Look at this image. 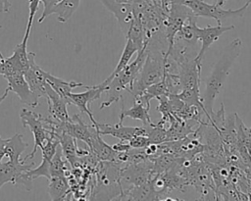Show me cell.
<instances>
[{
	"mask_svg": "<svg viewBox=\"0 0 251 201\" xmlns=\"http://www.w3.org/2000/svg\"><path fill=\"white\" fill-rule=\"evenodd\" d=\"M241 47L242 41L240 38H235L229 42L223 50L221 57L214 65L210 75L205 80V89L202 96V102L211 120L215 115L213 111L214 102L221 92L233 63L240 55Z\"/></svg>",
	"mask_w": 251,
	"mask_h": 201,
	"instance_id": "cell-1",
	"label": "cell"
},
{
	"mask_svg": "<svg viewBox=\"0 0 251 201\" xmlns=\"http://www.w3.org/2000/svg\"><path fill=\"white\" fill-rule=\"evenodd\" d=\"M147 55L142 70L134 81L130 93L134 96L143 92L148 86L163 79L165 75L166 52L150 48L147 44Z\"/></svg>",
	"mask_w": 251,
	"mask_h": 201,
	"instance_id": "cell-2",
	"label": "cell"
},
{
	"mask_svg": "<svg viewBox=\"0 0 251 201\" xmlns=\"http://www.w3.org/2000/svg\"><path fill=\"white\" fill-rule=\"evenodd\" d=\"M169 1L174 3H179L188 7L196 17L214 19L217 21L218 25H222L223 22L230 18L242 17L246 9L250 5L249 2H246L242 7L238 9L226 10V9H224L222 6H219L214 3L210 4L208 2H205L204 0H169Z\"/></svg>",
	"mask_w": 251,
	"mask_h": 201,
	"instance_id": "cell-3",
	"label": "cell"
},
{
	"mask_svg": "<svg viewBox=\"0 0 251 201\" xmlns=\"http://www.w3.org/2000/svg\"><path fill=\"white\" fill-rule=\"evenodd\" d=\"M20 118L22 121V126L24 127L28 126L33 135V149L32 151L23 159L25 162L28 159H33L38 148L40 149L49 136V130L47 129L45 124V118L40 114H37L29 109L23 108L20 112Z\"/></svg>",
	"mask_w": 251,
	"mask_h": 201,
	"instance_id": "cell-4",
	"label": "cell"
},
{
	"mask_svg": "<svg viewBox=\"0 0 251 201\" xmlns=\"http://www.w3.org/2000/svg\"><path fill=\"white\" fill-rule=\"evenodd\" d=\"M29 35H24L21 43L13 50V53L8 58L0 59V75L3 76L14 73H25L29 66L27 40Z\"/></svg>",
	"mask_w": 251,
	"mask_h": 201,
	"instance_id": "cell-5",
	"label": "cell"
},
{
	"mask_svg": "<svg viewBox=\"0 0 251 201\" xmlns=\"http://www.w3.org/2000/svg\"><path fill=\"white\" fill-rule=\"evenodd\" d=\"M105 86L101 83L97 85H92L87 88V90L83 92H78V93H74L70 92L68 95V101L70 104L75 105L78 108L80 113H85L92 124L96 123V120L94 119L92 112L90 111V104L100 98L102 93L104 92Z\"/></svg>",
	"mask_w": 251,
	"mask_h": 201,
	"instance_id": "cell-6",
	"label": "cell"
},
{
	"mask_svg": "<svg viewBox=\"0 0 251 201\" xmlns=\"http://www.w3.org/2000/svg\"><path fill=\"white\" fill-rule=\"evenodd\" d=\"M233 28H234V25L224 26L222 25H218L215 26L208 25L205 27H199L196 25L195 32H196L197 39L201 41V47L195 56V61L201 65L203 57H204L206 51L210 48V46L214 42H216L221 37V35L223 33L228 31V30H231Z\"/></svg>",
	"mask_w": 251,
	"mask_h": 201,
	"instance_id": "cell-7",
	"label": "cell"
},
{
	"mask_svg": "<svg viewBox=\"0 0 251 201\" xmlns=\"http://www.w3.org/2000/svg\"><path fill=\"white\" fill-rule=\"evenodd\" d=\"M100 135H111L120 140L129 141L134 135H147L146 126H125L122 122L117 124H103L96 122L92 124Z\"/></svg>",
	"mask_w": 251,
	"mask_h": 201,
	"instance_id": "cell-8",
	"label": "cell"
},
{
	"mask_svg": "<svg viewBox=\"0 0 251 201\" xmlns=\"http://www.w3.org/2000/svg\"><path fill=\"white\" fill-rule=\"evenodd\" d=\"M103 6L108 9L117 19L121 30L125 37L130 28L131 23L133 21V9L130 2H122L118 0H98Z\"/></svg>",
	"mask_w": 251,
	"mask_h": 201,
	"instance_id": "cell-9",
	"label": "cell"
},
{
	"mask_svg": "<svg viewBox=\"0 0 251 201\" xmlns=\"http://www.w3.org/2000/svg\"><path fill=\"white\" fill-rule=\"evenodd\" d=\"M4 77L8 81L10 91L18 95L22 103L30 106L31 108H35L38 105V98L30 90L24 73H14L12 75H5Z\"/></svg>",
	"mask_w": 251,
	"mask_h": 201,
	"instance_id": "cell-10",
	"label": "cell"
},
{
	"mask_svg": "<svg viewBox=\"0 0 251 201\" xmlns=\"http://www.w3.org/2000/svg\"><path fill=\"white\" fill-rule=\"evenodd\" d=\"M62 131H65L75 137L76 140L83 141L89 147L92 137L97 132L96 127L92 125H86L78 114L74 115L69 121L61 123Z\"/></svg>",
	"mask_w": 251,
	"mask_h": 201,
	"instance_id": "cell-11",
	"label": "cell"
},
{
	"mask_svg": "<svg viewBox=\"0 0 251 201\" xmlns=\"http://www.w3.org/2000/svg\"><path fill=\"white\" fill-rule=\"evenodd\" d=\"M28 61L29 66L24 73L25 78L27 81L30 90L37 97H45V85L46 78L44 75V72L36 63H35V53L28 51Z\"/></svg>",
	"mask_w": 251,
	"mask_h": 201,
	"instance_id": "cell-12",
	"label": "cell"
},
{
	"mask_svg": "<svg viewBox=\"0 0 251 201\" xmlns=\"http://www.w3.org/2000/svg\"><path fill=\"white\" fill-rule=\"evenodd\" d=\"M45 97L48 104V113L51 115L53 119L58 122L64 123L70 120V116L68 114L67 106L70 104L68 100L61 97L48 82L45 85Z\"/></svg>",
	"mask_w": 251,
	"mask_h": 201,
	"instance_id": "cell-13",
	"label": "cell"
},
{
	"mask_svg": "<svg viewBox=\"0 0 251 201\" xmlns=\"http://www.w3.org/2000/svg\"><path fill=\"white\" fill-rule=\"evenodd\" d=\"M34 163L31 162L30 164H25L23 160L20 162H13L8 160L7 162L0 163V188L8 183L11 182L12 184L16 185L19 177L22 174L31 168H33Z\"/></svg>",
	"mask_w": 251,
	"mask_h": 201,
	"instance_id": "cell-14",
	"label": "cell"
},
{
	"mask_svg": "<svg viewBox=\"0 0 251 201\" xmlns=\"http://www.w3.org/2000/svg\"><path fill=\"white\" fill-rule=\"evenodd\" d=\"M90 153L93 156L103 162H115L117 152L112 148V146L108 145L98 133V131L92 137L91 143L89 145Z\"/></svg>",
	"mask_w": 251,
	"mask_h": 201,
	"instance_id": "cell-15",
	"label": "cell"
},
{
	"mask_svg": "<svg viewBox=\"0 0 251 201\" xmlns=\"http://www.w3.org/2000/svg\"><path fill=\"white\" fill-rule=\"evenodd\" d=\"M60 146L62 148V152L64 157L70 163L72 168H75L78 163V149L76 146V139L70 135L69 133L62 131L58 134Z\"/></svg>",
	"mask_w": 251,
	"mask_h": 201,
	"instance_id": "cell-16",
	"label": "cell"
},
{
	"mask_svg": "<svg viewBox=\"0 0 251 201\" xmlns=\"http://www.w3.org/2000/svg\"><path fill=\"white\" fill-rule=\"evenodd\" d=\"M44 75L46 78V81L50 84V86L63 98L68 100V95L70 92H72V89L76 87H85L88 88L89 85H85L82 82H76L74 80L67 81L60 77H57L47 72H44Z\"/></svg>",
	"mask_w": 251,
	"mask_h": 201,
	"instance_id": "cell-17",
	"label": "cell"
},
{
	"mask_svg": "<svg viewBox=\"0 0 251 201\" xmlns=\"http://www.w3.org/2000/svg\"><path fill=\"white\" fill-rule=\"evenodd\" d=\"M149 109L150 108L145 106L143 103L134 101V104L127 110H125L124 107H122L119 122L123 123V120L125 118H130L133 120L141 121L144 126H149L152 124V121L149 115Z\"/></svg>",
	"mask_w": 251,
	"mask_h": 201,
	"instance_id": "cell-18",
	"label": "cell"
},
{
	"mask_svg": "<svg viewBox=\"0 0 251 201\" xmlns=\"http://www.w3.org/2000/svg\"><path fill=\"white\" fill-rule=\"evenodd\" d=\"M24 136L21 133H16L6 141V156L8 160L13 162L22 161L21 155L26 149L28 144L24 141Z\"/></svg>",
	"mask_w": 251,
	"mask_h": 201,
	"instance_id": "cell-19",
	"label": "cell"
},
{
	"mask_svg": "<svg viewBox=\"0 0 251 201\" xmlns=\"http://www.w3.org/2000/svg\"><path fill=\"white\" fill-rule=\"evenodd\" d=\"M48 180V192L51 200H62L68 195L70 185L66 176H51Z\"/></svg>",
	"mask_w": 251,
	"mask_h": 201,
	"instance_id": "cell-20",
	"label": "cell"
},
{
	"mask_svg": "<svg viewBox=\"0 0 251 201\" xmlns=\"http://www.w3.org/2000/svg\"><path fill=\"white\" fill-rule=\"evenodd\" d=\"M80 0H61L52 10V14L57 15V20L60 23H67L74 13L76 11Z\"/></svg>",
	"mask_w": 251,
	"mask_h": 201,
	"instance_id": "cell-21",
	"label": "cell"
},
{
	"mask_svg": "<svg viewBox=\"0 0 251 201\" xmlns=\"http://www.w3.org/2000/svg\"><path fill=\"white\" fill-rule=\"evenodd\" d=\"M138 52V48L137 46L132 42V40H130L129 38H126V45L124 47V50L122 52V55L119 59V62L115 68V70L112 72V74L106 78V80H110L114 75H116L119 72H121L131 60L132 56Z\"/></svg>",
	"mask_w": 251,
	"mask_h": 201,
	"instance_id": "cell-22",
	"label": "cell"
},
{
	"mask_svg": "<svg viewBox=\"0 0 251 201\" xmlns=\"http://www.w3.org/2000/svg\"><path fill=\"white\" fill-rule=\"evenodd\" d=\"M127 194V193H125ZM126 198L132 200H151L158 199L157 192L155 191L153 185L150 182H145L141 185L135 186L133 189L129 190Z\"/></svg>",
	"mask_w": 251,
	"mask_h": 201,
	"instance_id": "cell-23",
	"label": "cell"
},
{
	"mask_svg": "<svg viewBox=\"0 0 251 201\" xmlns=\"http://www.w3.org/2000/svg\"><path fill=\"white\" fill-rule=\"evenodd\" d=\"M148 176V171H143L142 169H139L137 167H130L125 169L121 175L122 178H124L126 182L133 183L135 186L147 182Z\"/></svg>",
	"mask_w": 251,
	"mask_h": 201,
	"instance_id": "cell-24",
	"label": "cell"
},
{
	"mask_svg": "<svg viewBox=\"0 0 251 201\" xmlns=\"http://www.w3.org/2000/svg\"><path fill=\"white\" fill-rule=\"evenodd\" d=\"M144 92L148 95V97L150 99H153V98L157 99L158 97L169 96L170 95L168 87H167V84H166V81H165L164 78L162 80H160V81H158V82L148 86L144 90Z\"/></svg>",
	"mask_w": 251,
	"mask_h": 201,
	"instance_id": "cell-25",
	"label": "cell"
},
{
	"mask_svg": "<svg viewBox=\"0 0 251 201\" xmlns=\"http://www.w3.org/2000/svg\"><path fill=\"white\" fill-rule=\"evenodd\" d=\"M174 162H175V158L172 155H162V156H159L155 160V164L153 166V171H155L156 173L160 174V173L170 169Z\"/></svg>",
	"mask_w": 251,
	"mask_h": 201,
	"instance_id": "cell-26",
	"label": "cell"
},
{
	"mask_svg": "<svg viewBox=\"0 0 251 201\" xmlns=\"http://www.w3.org/2000/svg\"><path fill=\"white\" fill-rule=\"evenodd\" d=\"M41 0H28V19H27V24H26V28H25V35H29L31 31V26H32V22L34 19V16L38 10L39 3Z\"/></svg>",
	"mask_w": 251,
	"mask_h": 201,
	"instance_id": "cell-27",
	"label": "cell"
},
{
	"mask_svg": "<svg viewBox=\"0 0 251 201\" xmlns=\"http://www.w3.org/2000/svg\"><path fill=\"white\" fill-rule=\"evenodd\" d=\"M61 0H41V3L43 4V12L41 14V16L38 18L37 22L38 24H41L44 22L45 19H47V17H49L50 15H52V10L53 8L60 2Z\"/></svg>",
	"mask_w": 251,
	"mask_h": 201,
	"instance_id": "cell-28",
	"label": "cell"
},
{
	"mask_svg": "<svg viewBox=\"0 0 251 201\" xmlns=\"http://www.w3.org/2000/svg\"><path fill=\"white\" fill-rule=\"evenodd\" d=\"M129 145L133 149H144L150 144L149 138L147 135H141V134H136L134 135L129 141Z\"/></svg>",
	"mask_w": 251,
	"mask_h": 201,
	"instance_id": "cell-29",
	"label": "cell"
},
{
	"mask_svg": "<svg viewBox=\"0 0 251 201\" xmlns=\"http://www.w3.org/2000/svg\"><path fill=\"white\" fill-rule=\"evenodd\" d=\"M112 148L116 151V152H129L131 147L128 143V141H125V140H121L120 142L114 144L112 146Z\"/></svg>",
	"mask_w": 251,
	"mask_h": 201,
	"instance_id": "cell-30",
	"label": "cell"
},
{
	"mask_svg": "<svg viewBox=\"0 0 251 201\" xmlns=\"http://www.w3.org/2000/svg\"><path fill=\"white\" fill-rule=\"evenodd\" d=\"M6 141L7 139H3L0 135V163L2 162L3 158L6 156Z\"/></svg>",
	"mask_w": 251,
	"mask_h": 201,
	"instance_id": "cell-31",
	"label": "cell"
},
{
	"mask_svg": "<svg viewBox=\"0 0 251 201\" xmlns=\"http://www.w3.org/2000/svg\"><path fill=\"white\" fill-rule=\"evenodd\" d=\"M11 3L9 0H0V12L7 13L10 11Z\"/></svg>",
	"mask_w": 251,
	"mask_h": 201,
	"instance_id": "cell-32",
	"label": "cell"
},
{
	"mask_svg": "<svg viewBox=\"0 0 251 201\" xmlns=\"http://www.w3.org/2000/svg\"><path fill=\"white\" fill-rule=\"evenodd\" d=\"M9 92H10V89H9V87H7V88L5 89V91H4V93H3V95L0 97V104H1V103L5 100V98L8 96Z\"/></svg>",
	"mask_w": 251,
	"mask_h": 201,
	"instance_id": "cell-33",
	"label": "cell"
},
{
	"mask_svg": "<svg viewBox=\"0 0 251 201\" xmlns=\"http://www.w3.org/2000/svg\"><path fill=\"white\" fill-rule=\"evenodd\" d=\"M227 0H213V3L214 4H217V5H219V6H224L225 4H226V2Z\"/></svg>",
	"mask_w": 251,
	"mask_h": 201,
	"instance_id": "cell-34",
	"label": "cell"
},
{
	"mask_svg": "<svg viewBox=\"0 0 251 201\" xmlns=\"http://www.w3.org/2000/svg\"><path fill=\"white\" fill-rule=\"evenodd\" d=\"M249 133H250V147H249V155L251 157V127L249 128Z\"/></svg>",
	"mask_w": 251,
	"mask_h": 201,
	"instance_id": "cell-35",
	"label": "cell"
},
{
	"mask_svg": "<svg viewBox=\"0 0 251 201\" xmlns=\"http://www.w3.org/2000/svg\"><path fill=\"white\" fill-rule=\"evenodd\" d=\"M3 58H4V56H3V55H2V53L0 52V59H3Z\"/></svg>",
	"mask_w": 251,
	"mask_h": 201,
	"instance_id": "cell-36",
	"label": "cell"
},
{
	"mask_svg": "<svg viewBox=\"0 0 251 201\" xmlns=\"http://www.w3.org/2000/svg\"><path fill=\"white\" fill-rule=\"evenodd\" d=\"M247 2H249L251 4V0H247Z\"/></svg>",
	"mask_w": 251,
	"mask_h": 201,
	"instance_id": "cell-37",
	"label": "cell"
},
{
	"mask_svg": "<svg viewBox=\"0 0 251 201\" xmlns=\"http://www.w3.org/2000/svg\"><path fill=\"white\" fill-rule=\"evenodd\" d=\"M152 1H153V2H155V1H157V0H152Z\"/></svg>",
	"mask_w": 251,
	"mask_h": 201,
	"instance_id": "cell-38",
	"label": "cell"
}]
</instances>
